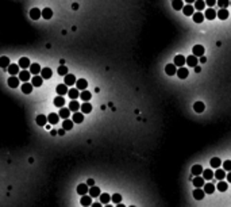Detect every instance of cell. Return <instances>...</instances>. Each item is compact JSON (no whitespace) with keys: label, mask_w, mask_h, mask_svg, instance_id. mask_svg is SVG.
<instances>
[{"label":"cell","mask_w":231,"mask_h":207,"mask_svg":"<svg viewBox=\"0 0 231 207\" xmlns=\"http://www.w3.org/2000/svg\"><path fill=\"white\" fill-rule=\"evenodd\" d=\"M76 83H77V80H76V76L75 74H66L65 77H64V84H66L68 87L69 85H75Z\"/></svg>","instance_id":"obj_1"},{"label":"cell","mask_w":231,"mask_h":207,"mask_svg":"<svg viewBox=\"0 0 231 207\" xmlns=\"http://www.w3.org/2000/svg\"><path fill=\"white\" fill-rule=\"evenodd\" d=\"M177 67L174 65V64H168L166 67H165V72H166V74L168 76H174V74H177Z\"/></svg>","instance_id":"obj_2"},{"label":"cell","mask_w":231,"mask_h":207,"mask_svg":"<svg viewBox=\"0 0 231 207\" xmlns=\"http://www.w3.org/2000/svg\"><path fill=\"white\" fill-rule=\"evenodd\" d=\"M185 63H187V58H185L184 56H181V54H177L176 57H174V61H173V64H174L176 67H180V68L184 67Z\"/></svg>","instance_id":"obj_3"},{"label":"cell","mask_w":231,"mask_h":207,"mask_svg":"<svg viewBox=\"0 0 231 207\" xmlns=\"http://www.w3.org/2000/svg\"><path fill=\"white\" fill-rule=\"evenodd\" d=\"M204 46H201V45H195L192 49L193 51V56H196V57H203L204 56Z\"/></svg>","instance_id":"obj_4"},{"label":"cell","mask_w":231,"mask_h":207,"mask_svg":"<svg viewBox=\"0 0 231 207\" xmlns=\"http://www.w3.org/2000/svg\"><path fill=\"white\" fill-rule=\"evenodd\" d=\"M20 68H22V70L27 69V68L31 67V63H30V60L27 58V57H22V58L19 60V64H18Z\"/></svg>","instance_id":"obj_5"},{"label":"cell","mask_w":231,"mask_h":207,"mask_svg":"<svg viewBox=\"0 0 231 207\" xmlns=\"http://www.w3.org/2000/svg\"><path fill=\"white\" fill-rule=\"evenodd\" d=\"M55 91H57V94H58L59 96H64L65 94H69V90H68L66 84H58L57 88H55Z\"/></svg>","instance_id":"obj_6"},{"label":"cell","mask_w":231,"mask_h":207,"mask_svg":"<svg viewBox=\"0 0 231 207\" xmlns=\"http://www.w3.org/2000/svg\"><path fill=\"white\" fill-rule=\"evenodd\" d=\"M86 87H88V81H86L85 78H78L77 83H76V88L80 91H85Z\"/></svg>","instance_id":"obj_7"},{"label":"cell","mask_w":231,"mask_h":207,"mask_svg":"<svg viewBox=\"0 0 231 207\" xmlns=\"http://www.w3.org/2000/svg\"><path fill=\"white\" fill-rule=\"evenodd\" d=\"M41 16H42V11L39 8H33L31 11H30V18L33 20H38Z\"/></svg>","instance_id":"obj_8"},{"label":"cell","mask_w":231,"mask_h":207,"mask_svg":"<svg viewBox=\"0 0 231 207\" xmlns=\"http://www.w3.org/2000/svg\"><path fill=\"white\" fill-rule=\"evenodd\" d=\"M204 16H205L208 20H212V19H215L216 16H218V12H216L214 8H207V10H205V15H204Z\"/></svg>","instance_id":"obj_9"},{"label":"cell","mask_w":231,"mask_h":207,"mask_svg":"<svg viewBox=\"0 0 231 207\" xmlns=\"http://www.w3.org/2000/svg\"><path fill=\"white\" fill-rule=\"evenodd\" d=\"M187 64H188L189 67L192 68H196L197 67V64H199V60H197V57L196 56H189V57H187Z\"/></svg>","instance_id":"obj_10"},{"label":"cell","mask_w":231,"mask_h":207,"mask_svg":"<svg viewBox=\"0 0 231 207\" xmlns=\"http://www.w3.org/2000/svg\"><path fill=\"white\" fill-rule=\"evenodd\" d=\"M86 192H89V185L88 184H78L77 185V194L80 195H85Z\"/></svg>","instance_id":"obj_11"},{"label":"cell","mask_w":231,"mask_h":207,"mask_svg":"<svg viewBox=\"0 0 231 207\" xmlns=\"http://www.w3.org/2000/svg\"><path fill=\"white\" fill-rule=\"evenodd\" d=\"M47 119H49V123H50V125H57L59 121V114H55V113L49 114Z\"/></svg>","instance_id":"obj_12"},{"label":"cell","mask_w":231,"mask_h":207,"mask_svg":"<svg viewBox=\"0 0 231 207\" xmlns=\"http://www.w3.org/2000/svg\"><path fill=\"white\" fill-rule=\"evenodd\" d=\"M33 88H34V85H33L31 83H23V84H22V92H23V94H26V95L31 94Z\"/></svg>","instance_id":"obj_13"},{"label":"cell","mask_w":231,"mask_h":207,"mask_svg":"<svg viewBox=\"0 0 231 207\" xmlns=\"http://www.w3.org/2000/svg\"><path fill=\"white\" fill-rule=\"evenodd\" d=\"M72 121L75 122V123H81L82 121H84V113H73V115H72Z\"/></svg>","instance_id":"obj_14"},{"label":"cell","mask_w":231,"mask_h":207,"mask_svg":"<svg viewBox=\"0 0 231 207\" xmlns=\"http://www.w3.org/2000/svg\"><path fill=\"white\" fill-rule=\"evenodd\" d=\"M19 65L18 64H11L10 67H8V73L11 74V76H15V74L20 73V70H19Z\"/></svg>","instance_id":"obj_15"},{"label":"cell","mask_w":231,"mask_h":207,"mask_svg":"<svg viewBox=\"0 0 231 207\" xmlns=\"http://www.w3.org/2000/svg\"><path fill=\"white\" fill-rule=\"evenodd\" d=\"M19 81H20V78L19 77H16V76H11V77L8 78V85L11 87V88H16V87L19 85Z\"/></svg>","instance_id":"obj_16"},{"label":"cell","mask_w":231,"mask_h":207,"mask_svg":"<svg viewBox=\"0 0 231 207\" xmlns=\"http://www.w3.org/2000/svg\"><path fill=\"white\" fill-rule=\"evenodd\" d=\"M30 76H31V73H30V70H27V69H24V70H22L19 73V78H20V81H28L30 80Z\"/></svg>","instance_id":"obj_17"},{"label":"cell","mask_w":231,"mask_h":207,"mask_svg":"<svg viewBox=\"0 0 231 207\" xmlns=\"http://www.w3.org/2000/svg\"><path fill=\"white\" fill-rule=\"evenodd\" d=\"M204 195H205V191L201 190V188H196L195 191H193V198L197 200H201L204 198Z\"/></svg>","instance_id":"obj_18"},{"label":"cell","mask_w":231,"mask_h":207,"mask_svg":"<svg viewBox=\"0 0 231 207\" xmlns=\"http://www.w3.org/2000/svg\"><path fill=\"white\" fill-rule=\"evenodd\" d=\"M204 177H200V176H196L195 179H193V184H195L196 188H201L204 187V184H205V181H204Z\"/></svg>","instance_id":"obj_19"},{"label":"cell","mask_w":231,"mask_h":207,"mask_svg":"<svg viewBox=\"0 0 231 207\" xmlns=\"http://www.w3.org/2000/svg\"><path fill=\"white\" fill-rule=\"evenodd\" d=\"M71 108L68 107V108H65V107H62V108H59V117L61 118H64V119H68V118L71 117Z\"/></svg>","instance_id":"obj_20"},{"label":"cell","mask_w":231,"mask_h":207,"mask_svg":"<svg viewBox=\"0 0 231 207\" xmlns=\"http://www.w3.org/2000/svg\"><path fill=\"white\" fill-rule=\"evenodd\" d=\"M89 195L92 196V198H98V196H100V195H102L100 188L96 187V185H92V187L89 188Z\"/></svg>","instance_id":"obj_21"},{"label":"cell","mask_w":231,"mask_h":207,"mask_svg":"<svg viewBox=\"0 0 231 207\" xmlns=\"http://www.w3.org/2000/svg\"><path fill=\"white\" fill-rule=\"evenodd\" d=\"M69 108H71L72 113H77L78 110L81 108V104H80L77 100H72V102L69 103Z\"/></svg>","instance_id":"obj_22"},{"label":"cell","mask_w":231,"mask_h":207,"mask_svg":"<svg viewBox=\"0 0 231 207\" xmlns=\"http://www.w3.org/2000/svg\"><path fill=\"white\" fill-rule=\"evenodd\" d=\"M41 72H42V69H41V65H39V64H31V67H30V73L37 76V74L41 73Z\"/></svg>","instance_id":"obj_23"},{"label":"cell","mask_w":231,"mask_h":207,"mask_svg":"<svg viewBox=\"0 0 231 207\" xmlns=\"http://www.w3.org/2000/svg\"><path fill=\"white\" fill-rule=\"evenodd\" d=\"M35 122H37V125H38V126H42V127H43V126H46V123L49 122V119H47L45 115H38L37 119H35Z\"/></svg>","instance_id":"obj_24"},{"label":"cell","mask_w":231,"mask_h":207,"mask_svg":"<svg viewBox=\"0 0 231 207\" xmlns=\"http://www.w3.org/2000/svg\"><path fill=\"white\" fill-rule=\"evenodd\" d=\"M80 202H81L82 206H92V196L91 195H82Z\"/></svg>","instance_id":"obj_25"},{"label":"cell","mask_w":231,"mask_h":207,"mask_svg":"<svg viewBox=\"0 0 231 207\" xmlns=\"http://www.w3.org/2000/svg\"><path fill=\"white\" fill-rule=\"evenodd\" d=\"M42 83H43V77H42V76H38V74L34 76L33 80H31V84L34 87H41V85H42Z\"/></svg>","instance_id":"obj_26"},{"label":"cell","mask_w":231,"mask_h":207,"mask_svg":"<svg viewBox=\"0 0 231 207\" xmlns=\"http://www.w3.org/2000/svg\"><path fill=\"white\" fill-rule=\"evenodd\" d=\"M68 95H69V98H71L72 100H77V98L81 94L78 92L77 88H71V90H69V94H68Z\"/></svg>","instance_id":"obj_27"},{"label":"cell","mask_w":231,"mask_h":207,"mask_svg":"<svg viewBox=\"0 0 231 207\" xmlns=\"http://www.w3.org/2000/svg\"><path fill=\"white\" fill-rule=\"evenodd\" d=\"M204 108H205V104H204L203 102H196L195 104H193V110H195L196 113H199V114L203 113Z\"/></svg>","instance_id":"obj_28"},{"label":"cell","mask_w":231,"mask_h":207,"mask_svg":"<svg viewBox=\"0 0 231 207\" xmlns=\"http://www.w3.org/2000/svg\"><path fill=\"white\" fill-rule=\"evenodd\" d=\"M54 106L55 107H59V108H62L64 106H65V99H64V96H57V98H54Z\"/></svg>","instance_id":"obj_29"},{"label":"cell","mask_w":231,"mask_h":207,"mask_svg":"<svg viewBox=\"0 0 231 207\" xmlns=\"http://www.w3.org/2000/svg\"><path fill=\"white\" fill-rule=\"evenodd\" d=\"M188 74H189V70L187 69V68H180V69L177 70V76H178V77L180 78H187L188 77Z\"/></svg>","instance_id":"obj_30"},{"label":"cell","mask_w":231,"mask_h":207,"mask_svg":"<svg viewBox=\"0 0 231 207\" xmlns=\"http://www.w3.org/2000/svg\"><path fill=\"white\" fill-rule=\"evenodd\" d=\"M183 11H184V15L187 16H193V11H195V7L193 6H191V4H187L184 8H183Z\"/></svg>","instance_id":"obj_31"},{"label":"cell","mask_w":231,"mask_h":207,"mask_svg":"<svg viewBox=\"0 0 231 207\" xmlns=\"http://www.w3.org/2000/svg\"><path fill=\"white\" fill-rule=\"evenodd\" d=\"M51 74H53V72H51L50 68H43L42 72H41V76L43 77V80H47V78L51 77Z\"/></svg>","instance_id":"obj_32"},{"label":"cell","mask_w":231,"mask_h":207,"mask_svg":"<svg viewBox=\"0 0 231 207\" xmlns=\"http://www.w3.org/2000/svg\"><path fill=\"white\" fill-rule=\"evenodd\" d=\"M42 16H43V19H50V18H53V11H51V8H49V7L43 8Z\"/></svg>","instance_id":"obj_33"},{"label":"cell","mask_w":231,"mask_h":207,"mask_svg":"<svg viewBox=\"0 0 231 207\" xmlns=\"http://www.w3.org/2000/svg\"><path fill=\"white\" fill-rule=\"evenodd\" d=\"M73 125H75V122L72 121V119H64V123H62V127L65 130H72L73 129Z\"/></svg>","instance_id":"obj_34"},{"label":"cell","mask_w":231,"mask_h":207,"mask_svg":"<svg viewBox=\"0 0 231 207\" xmlns=\"http://www.w3.org/2000/svg\"><path fill=\"white\" fill-rule=\"evenodd\" d=\"M172 7L174 8L176 11H178V10H183L185 6H184V3H183L181 0H173V1H172Z\"/></svg>","instance_id":"obj_35"},{"label":"cell","mask_w":231,"mask_h":207,"mask_svg":"<svg viewBox=\"0 0 231 207\" xmlns=\"http://www.w3.org/2000/svg\"><path fill=\"white\" fill-rule=\"evenodd\" d=\"M92 111V104H89L88 102H84L81 104V113L84 114H89Z\"/></svg>","instance_id":"obj_36"},{"label":"cell","mask_w":231,"mask_h":207,"mask_svg":"<svg viewBox=\"0 0 231 207\" xmlns=\"http://www.w3.org/2000/svg\"><path fill=\"white\" fill-rule=\"evenodd\" d=\"M210 164H211V167L214 169H218L220 165H222V161H220V158H218V157H214V158H211Z\"/></svg>","instance_id":"obj_37"},{"label":"cell","mask_w":231,"mask_h":207,"mask_svg":"<svg viewBox=\"0 0 231 207\" xmlns=\"http://www.w3.org/2000/svg\"><path fill=\"white\" fill-rule=\"evenodd\" d=\"M204 191H205V194L211 195L212 192L215 191V185H214L212 183H205L204 184Z\"/></svg>","instance_id":"obj_38"},{"label":"cell","mask_w":231,"mask_h":207,"mask_svg":"<svg viewBox=\"0 0 231 207\" xmlns=\"http://www.w3.org/2000/svg\"><path fill=\"white\" fill-rule=\"evenodd\" d=\"M204 18H205V16H204L201 12H196V14H193L192 19H193V22H195V23H201V22L204 20Z\"/></svg>","instance_id":"obj_39"},{"label":"cell","mask_w":231,"mask_h":207,"mask_svg":"<svg viewBox=\"0 0 231 207\" xmlns=\"http://www.w3.org/2000/svg\"><path fill=\"white\" fill-rule=\"evenodd\" d=\"M10 65H11V63H10V58H8V57H6V56L0 57V67H1V68H8Z\"/></svg>","instance_id":"obj_40"},{"label":"cell","mask_w":231,"mask_h":207,"mask_svg":"<svg viewBox=\"0 0 231 207\" xmlns=\"http://www.w3.org/2000/svg\"><path fill=\"white\" fill-rule=\"evenodd\" d=\"M228 15H230V14H228L227 10H222V8H220L219 11H218V18L222 20H226L228 18Z\"/></svg>","instance_id":"obj_41"},{"label":"cell","mask_w":231,"mask_h":207,"mask_svg":"<svg viewBox=\"0 0 231 207\" xmlns=\"http://www.w3.org/2000/svg\"><path fill=\"white\" fill-rule=\"evenodd\" d=\"M80 98H81L84 102H89L91 98H92V94H91L89 91H86V90H85V91H82V92H81Z\"/></svg>","instance_id":"obj_42"},{"label":"cell","mask_w":231,"mask_h":207,"mask_svg":"<svg viewBox=\"0 0 231 207\" xmlns=\"http://www.w3.org/2000/svg\"><path fill=\"white\" fill-rule=\"evenodd\" d=\"M216 188H218L220 192H224V191H227L228 184L226 183V181H223V180H220L219 183H218V185H216Z\"/></svg>","instance_id":"obj_43"},{"label":"cell","mask_w":231,"mask_h":207,"mask_svg":"<svg viewBox=\"0 0 231 207\" xmlns=\"http://www.w3.org/2000/svg\"><path fill=\"white\" fill-rule=\"evenodd\" d=\"M203 172H204V169L201 168V165H193V167H192V173H193L195 176L201 175Z\"/></svg>","instance_id":"obj_44"},{"label":"cell","mask_w":231,"mask_h":207,"mask_svg":"<svg viewBox=\"0 0 231 207\" xmlns=\"http://www.w3.org/2000/svg\"><path fill=\"white\" fill-rule=\"evenodd\" d=\"M214 176H215V173L212 172L211 169H204V172H203V177L205 180H211L212 177H214Z\"/></svg>","instance_id":"obj_45"},{"label":"cell","mask_w":231,"mask_h":207,"mask_svg":"<svg viewBox=\"0 0 231 207\" xmlns=\"http://www.w3.org/2000/svg\"><path fill=\"white\" fill-rule=\"evenodd\" d=\"M215 177L218 180H223L224 177H226V171H224V169H216Z\"/></svg>","instance_id":"obj_46"},{"label":"cell","mask_w":231,"mask_h":207,"mask_svg":"<svg viewBox=\"0 0 231 207\" xmlns=\"http://www.w3.org/2000/svg\"><path fill=\"white\" fill-rule=\"evenodd\" d=\"M204 7H205V1H203V0H197V1H195V8L197 10V12L204 10Z\"/></svg>","instance_id":"obj_47"},{"label":"cell","mask_w":231,"mask_h":207,"mask_svg":"<svg viewBox=\"0 0 231 207\" xmlns=\"http://www.w3.org/2000/svg\"><path fill=\"white\" fill-rule=\"evenodd\" d=\"M110 200H112V196H110L108 194H102V195H100V202H102L103 204H107Z\"/></svg>","instance_id":"obj_48"},{"label":"cell","mask_w":231,"mask_h":207,"mask_svg":"<svg viewBox=\"0 0 231 207\" xmlns=\"http://www.w3.org/2000/svg\"><path fill=\"white\" fill-rule=\"evenodd\" d=\"M57 72H58L59 76H64V77H65L66 74H69V73H68V68L65 67V65H59L58 69H57Z\"/></svg>","instance_id":"obj_49"},{"label":"cell","mask_w":231,"mask_h":207,"mask_svg":"<svg viewBox=\"0 0 231 207\" xmlns=\"http://www.w3.org/2000/svg\"><path fill=\"white\" fill-rule=\"evenodd\" d=\"M218 6L222 7V10H226V7L230 6V1H228V0H219V1H218Z\"/></svg>","instance_id":"obj_50"},{"label":"cell","mask_w":231,"mask_h":207,"mask_svg":"<svg viewBox=\"0 0 231 207\" xmlns=\"http://www.w3.org/2000/svg\"><path fill=\"white\" fill-rule=\"evenodd\" d=\"M112 202H114L115 204H119L122 202V195H119V194H114V195H112Z\"/></svg>","instance_id":"obj_51"},{"label":"cell","mask_w":231,"mask_h":207,"mask_svg":"<svg viewBox=\"0 0 231 207\" xmlns=\"http://www.w3.org/2000/svg\"><path fill=\"white\" fill-rule=\"evenodd\" d=\"M223 169L224 171H228V172L231 171V161L230 160H226L223 163Z\"/></svg>","instance_id":"obj_52"},{"label":"cell","mask_w":231,"mask_h":207,"mask_svg":"<svg viewBox=\"0 0 231 207\" xmlns=\"http://www.w3.org/2000/svg\"><path fill=\"white\" fill-rule=\"evenodd\" d=\"M86 184H88L89 187H92V185H95V180L93 179H88V180H86Z\"/></svg>","instance_id":"obj_53"},{"label":"cell","mask_w":231,"mask_h":207,"mask_svg":"<svg viewBox=\"0 0 231 207\" xmlns=\"http://www.w3.org/2000/svg\"><path fill=\"white\" fill-rule=\"evenodd\" d=\"M205 3H207L208 6H215V4H216V1H215V0H207Z\"/></svg>","instance_id":"obj_54"},{"label":"cell","mask_w":231,"mask_h":207,"mask_svg":"<svg viewBox=\"0 0 231 207\" xmlns=\"http://www.w3.org/2000/svg\"><path fill=\"white\" fill-rule=\"evenodd\" d=\"M199 63H200V64H205V63H207V58H205V57H204V56H203V57H200Z\"/></svg>","instance_id":"obj_55"},{"label":"cell","mask_w":231,"mask_h":207,"mask_svg":"<svg viewBox=\"0 0 231 207\" xmlns=\"http://www.w3.org/2000/svg\"><path fill=\"white\" fill-rule=\"evenodd\" d=\"M65 131H66V130L62 127V129H59V130H58V134H59V135H64V134H65Z\"/></svg>","instance_id":"obj_56"},{"label":"cell","mask_w":231,"mask_h":207,"mask_svg":"<svg viewBox=\"0 0 231 207\" xmlns=\"http://www.w3.org/2000/svg\"><path fill=\"white\" fill-rule=\"evenodd\" d=\"M227 181H228V183H231V171L227 173Z\"/></svg>","instance_id":"obj_57"},{"label":"cell","mask_w":231,"mask_h":207,"mask_svg":"<svg viewBox=\"0 0 231 207\" xmlns=\"http://www.w3.org/2000/svg\"><path fill=\"white\" fill-rule=\"evenodd\" d=\"M195 70H196V73H199V72H201V68H200L199 65H197V67L195 68Z\"/></svg>","instance_id":"obj_58"},{"label":"cell","mask_w":231,"mask_h":207,"mask_svg":"<svg viewBox=\"0 0 231 207\" xmlns=\"http://www.w3.org/2000/svg\"><path fill=\"white\" fill-rule=\"evenodd\" d=\"M102 202H100V203H93V204H92V206H93V207H102Z\"/></svg>","instance_id":"obj_59"},{"label":"cell","mask_w":231,"mask_h":207,"mask_svg":"<svg viewBox=\"0 0 231 207\" xmlns=\"http://www.w3.org/2000/svg\"><path fill=\"white\" fill-rule=\"evenodd\" d=\"M72 8H73V10H77V8H78V4H77V3H73V6H72Z\"/></svg>","instance_id":"obj_60"},{"label":"cell","mask_w":231,"mask_h":207,"mask_svg":"<svg viewBox=\"0 0 231 207\" xmlns=\"http://www.w3.org/2000/svg\"><path fill=\"white\" fill-rule=\"evenodd\" d=\"M50 133H51V135H55V134H58V131H55V130H51Z\"/></svg>","instance_id":"obj_61"},{"label":"cell","mask_w":231,"mask_h":207,"mask_svg":"<svg viewBox=\"0 0 231 207\" xmlns=\"http://www.w3.org/2000/svg\"><path fill=\"white\" fill-rule=\"evenodd\" d=\"M230 6H231V1H230Z\"/></svg>","instance_id":"obj_62"}]
</instances>
